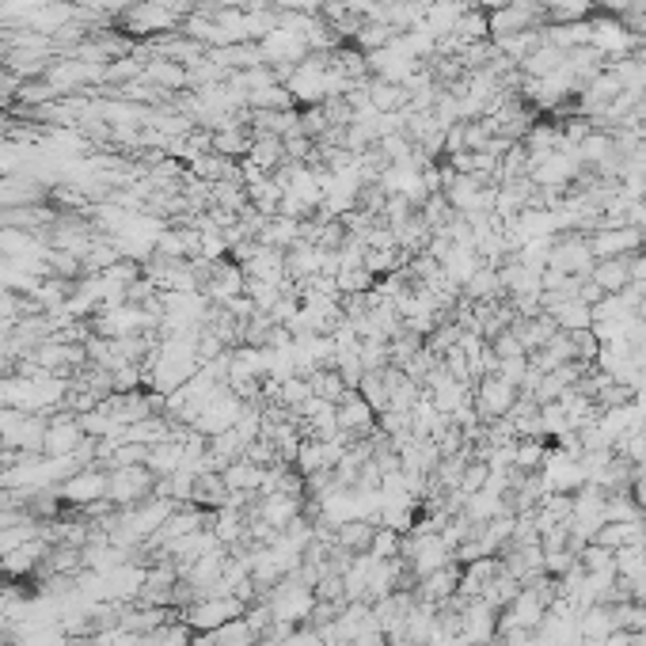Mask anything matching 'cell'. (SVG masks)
Segmentation results:
<instances>
[{
  "label": "cell",
  "instance_id": "1",
  "mask_svg": "<svg viewBox=\"0 0 646 646\" xmlns=\"http://www.w3.org/2000/svg\"><path fill=\"white\" fill-rule=\"evenodd\" d=\"M513 388H517V384H510V380H502V377L483 380V384H479V403H483V411L506 415L513 407Z\"/></svg>",
  "mask_w": 646,
  "mask_h": 646
}]
</instances>
